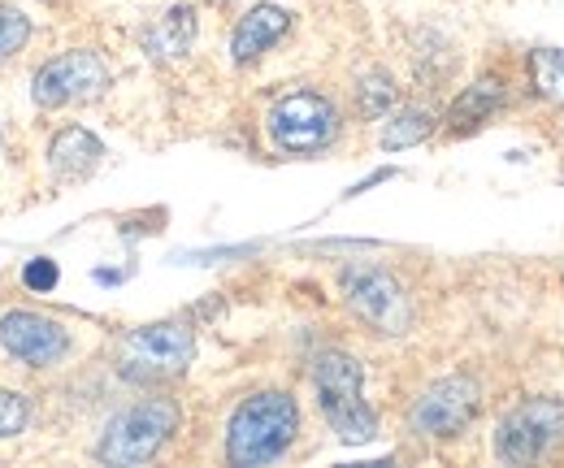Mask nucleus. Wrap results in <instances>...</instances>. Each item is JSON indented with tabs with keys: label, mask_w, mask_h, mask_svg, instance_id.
<instances>
[{
	"label": "nucleus",
	"mask_w": 564,
	"mask_h": 468,
	"mask_svg": "<svg viewBox=\"0 0 564 468\" xmlns=\"http://www.w3.org/2000/svg\"><path fill=\"white\" fill-rule=\"evenodd\" d=\"M31 44V18L18 4H0V62L18 57Z\"/></svg>",
	"instance_id": "nucleus-18"
},
{
	"label": "nucleus",
	"mask_w": 564,
	"mask_h": 468,
	"mask_svg": "<svg viewBox=\"0 0 564 468\" xmlns=\"http://www.w3.org/2000/svg\"><path fill=\"white\" fill-rule=\"evenodd\" d=\"M122 277H127L122 269H96V282H100V286H118Z\"/></svg>",
	"instance_id": "nucleus-21"
},
{
	"label": "nucleus",
	"mask_w": 564,
	"mask_h": 468,
	"mask_svg": "<svg viewBox=\"0 0 564 468\" xmlns=\"http://www.w3.org/2000/svg\"><path fill=\"white\" fill-rule=\"evenodd\" d=\"M344 131V118H339V105L322 91H286L270 105L265 113V134L270 143L286 152V156H313V152H326L339 143Z\"/></svg>",
	"instance_id": "nucleus-5"
},
{
	"label": "nucleus",
	"mask_w": 564,
	"mask_h": 468,
	"mask_svg": "<svg viewBox=\"0 0 564 468\" xmlns=\"http://www.w3.org/2000/svg\"><path fill=\"white\" fill-rule=\"evenodd\" d=\"M434 127H438V118H434V109H425V105L395 109V113H391V122L382 127V148H387V152L413 148V143L430 139V134H434Z\"/></svg>",
	"instance_id": "nucleus-17"
},
{
	"label": "nucleus",
	"mask_w": 564,
	"mask_h": 468,
	"mask_svg": "<svg viewBox=\"0 0 564 468\" xmlns=\"http://www.w3.org/2000/svg\"><path fill=\"white\" fill-rule=\"evenodd\" d=\"M344 304L365 330L382 338H404L413 330V300L404 282L382 265H352L339 277Z\"/></svg>",
	"instance_id": "nucleus-7"
},
{
	"label": "nucleus",
	"mask_w": 564,
	"mask_h": 468,
	"mask_svg": "<svg viewBox=\"0 0 564 468\" xmlns=\"http://www.w3.org/2000/svg\"><path fill=\"white\" fill-rule=\"evenodd\" d=\"M196 360V330L187 322H156V326H140L131 335L118 338L113 364L127 382L135 387H152V382H170L183 378Z\"/></svg>",
	"instance_id": "nucleus-4"
},
{
	"label": "nucleus",
	"mask_w": 564,
	"mask_h": 468,
	"mask_svg": "<svg viewBox=\"0 0 564 468\" xmlns=\"http://www.w3.org/2000/svg\"><path fill=\"white\" fill-rule=\"evenodd\" d=\"M0 347L26 369H57L70 356L74 338L57 317L31 313V308H9L0 317Z\"/></svg>",
	"instance_id": "nucleus-10"
},
{
	"label": "nucleus",
	"mask_w": 564,
	"mask_h": 468,
	"mask_svg": "<svg viewBox=\"0 0 564 468\" xmlns=\"http://www.w3.org/2000/svg\"><path fill=\"white\" fill-rule=\"evenodd\" d=\"M286 31H291V13H286L282 4H252V9L235 22V31H230V62H235V66L261 62Z\"/></svg>",
	"instance_id": "nucleus-11"
},
{
	"label": "nucleus",
	"mask_w": 564,
	"mask_h": 468,
	"mask_svg": "<svg viewBox=\"0 0 564 468\" xmlns=\"http://www.w3.org/2000/svg\"><path fill=\"white\" fill-rule=\"evenodd\" d=\"M503 105H508V83H503L499 74H482L478 83H469V87L447 105L443 122H447L452 134H469V131H478V127H487Z\"/></svg>",
	"instance_id": "nucleus-12"
},
{
	"label": "nucleus",
	"mask_w": 564,
	"mask_h": 468,
	"mask_svg": "<svg viewBox=\"0 0 564 468\" xmlns=\"http://www.w3.org/2000/svg\"><path fill=\"white\" fill-rule=\"evenodd\" d=\"M105 156V143L83 127H62L48 143V170L66 183H78V178H91L96 165Z\"/></svg>",
	"instance_id": "nucleus-14"
},
{
	"label": "nucleus",
	"mask_w": 564,
	"mask_h": 468,
	"mask_svg": "<svg viewBox=\"0 0 564 468\" xmlns=\"http://www.w3.org/2000/svg\"><path fill=\"white\" fill-rule=\"evenodd\" d=\"M178 434V403L165 395H143L131 407L113 412L100 429L96 460L105 465H148L161 456V447Z\"/></svg>",
	"instance_id": "nucleus-3"
},
{
	"label": "nucleus",
	"mask_w": 564,
	"mask_h": 468,
	"mask_svg": "<svg viewBox=\"0 0 564 468\" xmlns=\"http://www.w3.org/2000/svg\"><path fill=\"white\" fill-rule=\"evenodd\" d=\"M300 438V403L291 391H252L226 421V460L235 468L274 465Z\"/></svg>",
	"instance_id": "nucleus-1"
},
{
	"label": "nucleus",
	"mask_w": 564,
	"mask_h": 468,
	"mask_svg": "<svg viewBox=\"0 0 564 468\" xmlns=\"http://www.w3.org/2000/svg\"><path fill=\"white\" fill-rule=\"evenodd\" d=\"M143 53L152 62H183L196 44V9L192 4H174L170 13H161L156 22H148L140 31Z\"/></svg>",
	"instance_id": "nucleus-13"
},
{
	"label": "nucleus",
	"mask_w": 564,
	"mask_h": 468,
	"mask_svg": "<svg viewBox=\"0 0 564 468\" xmlns=\"http://www.w3.org/2000/svg\"><path fill=\"white\" fill-rule=\"evenodd\" d=\"M495 460L499 465H539L564 447V400L561 395H534L503 412L495 425Z\"/></svg>",
	"instance_id": "nucleus-6"
},
{
	"label": "nucleus",
	"mask_w": 564,
	"mask_h": 468,
	"mask_svg": "<svg viewBox=\"0 0 564 468\" xmlns=\"http://www.w3.org/2000/svg\"><path fill=\"white\" fill-rule=\"evenodd\" d=\"M31 421V400L22 391H0V438H18Z\"/></svg>",
	"instance_id": "nucleus-19"
},
{
	"label": "nucleus",
	"mask_w": 564,
	"mask_h": 468,
	"mask_svg": "<svg viewBox=\"0 0 564 468\" xmlns=\"http://www.w3.org/2000/svg\"><path fill=\"white\" fill-rule=\"evenodd\" d=\"M313 395L330 425V434L348 447L378 438V412L365 403V364L344 347H326L313 356Z\"/></svg>",
	"instance_id": "nucleus-2"
},
{
	"label": "nucleus",
	"mask_w": 564,
	"mask_h": 468,
	"mask_svg": "<svg viewBox=\"0 0 564 468\" xmlns=\"http://www.w3.org/2000/svg\"><path fill=\"white\" fill-rule=\"evenodd\" d=\"M109 62L96 48H66L53 62L35 69L31 78V100L40 109H66L83 100H100L109 91Z\"/></svg>",
	"instance_id": "nucleus-8"
},
{
	"label": "nucleus",
	"mask_w": 564,
	"mask_h": 468,
	"mask_svg": "<svg viewBox=\"0 0 564 468\" xmlns=\"http://www.w3.org/2000/svg\"><path fill=\"white\" fill-rule=\"evenodd\" d=\"M482 412V387L469 373H447L438 382H430L413 412H409V429L417 438H456L474 425V416Z\"/></svg>",
	"instance_id": "nucleus-9"
},
{
	"label": "nucleus",
	"mask_w": 564,
	"mask_h": 468,
	"mask_svg": "<svg viewBox=\"0 0 564 468\" xmlns=\"http://www.w3.org/2000/svg\"><path fill=\"white\" fill-rule=\"evenodd\" d=\"M352 100H356V113H360V118L378 122V118H387V113L395 109L400 87H395V78H391L382 66H365L352 83Z\"/></svg>",
	"instance_id": "nucleus-15"
},
{
	"label": "nucleus",
	"mask_w": 564,
	"mask_h": 468,
	"mask_svg": "<svg viewBox=\"0 0 564 468\" xmlns=\"http://www.w3.org/2000/svg\"><path fill=\"white\" fill-rule=\"evenodd\" d=\"M525 83L539 100L564 109V48H534L525 57Z\"/></svg>",
	"instance_id": "nucleus-16"
},
{
	"label": "nucleus",
	"mask_w": 564,
	"mask_h": 468,
	"mask_svg": "<svg viewBox=\"0 0 564 468\" xmlns=\"http://www.w3.org/2000/svg\"><path fill=\"white\" fill-rule=\"evenodd\" d=\"M57 282H62V269H57V261H48V257H31V261L22 265V286L35 291V295L57 291Z\"/></svg>",
	"instance_id": "nucleus-20"
}]
</instances>
